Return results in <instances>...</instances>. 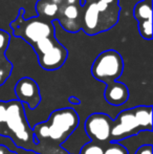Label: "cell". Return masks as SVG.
I'll return each instance as SVG.
<instances>
[{"label": "cell", "instance_id": "1", "mask_svg": "<svg viewBox=\"0 0 153 154\" xmlns=\"http://www.w3.org/2000/svg\"><path fill=\"white\" fill-rule=\"evenodd\" d=\"M79 122V116L72 108L55 110L46 122L39 123L33 128L34 142L38 143V138H50L54 142L63 144L77 129Z\"/></svg>", "mask_w": 153, "mask_h": 154}, {"label": "cell", "instance_id": "2", "mask_svg": "<svg viewBox=\"0 0 153 154\" xmlns=\"http://www.w3.org/2000/svg\"><path fill=\"white\" fill-rule=\"evenodd\" d=\"M23 12L24 10L20 8L19 16L11 24L15 36L23 38L31 45H34L42 39L55 37V27L49 21L40 17L24 20L22 15Z\"/></svg>", "mask_w": 153, "mask_h": 154}, {"label": "cell", "instance_id": "3", "mask_svg": "<svg viewBox=\"0 0 153 154\" xmlns=\"http://www.w3.org/2000/svg\"><path fill=\"white\" fill-rule=\"evenodd\" d=\"M123 70L124 61L122 56L113 49L101 53L91 66L92 77L106 85L116 81L122 75Z\"/></svg>", "mask_w": 153, "mask_h": 154}, {"label": "cell", "instance_id": "4", "mask_svg": "<svg viewBox=\"0 0 153 154\" xmlns=\"http://www.w3.org/2000/svg\"><path fill=\"white\" fill-rule=\"evenodd\" d=\"M5 125L17 142L29 143L33 137V130L26 122L23 104L18 100L6 102Z\"/></svg>", "mask_w": 153, "mask_h": 154}, {"label": "cell", "instance_id": "5", "mask_svg": "<svg viewBox=\"0 0 153 154\" xmlns=\"http://www.w3.org/2000/svg\"><path fill=\"white\" fill-rule=\"evenodd\" d=\"M139 132H142V129L134 118L133 108L125 109L118 114L115 121H112L110 140L111 142L120 143L121 140L133 136Z\"/></svg>", "mask_w": 153, "mask_h": 154}, {"label": "cell", "instance_id": "6", "mask_svg": "<svg viewBox=\"0 0 153 154\" xmlns=\"http://www.w3.org/2000/svg\"><path fill=\"white\" fill-rule=\"evenodd\" d=\"M112 120L101 112L92 113L85 121V132L92 142L105 143L110 140Z\"/></svg>", "mask_w": 153, "mask_h": 154}, {"label": "cell", "instance_id": "7", "mask_svg": "<svg viewBox=\"0 0 153 154\" xmlns=\"http://www.w3.org/2000/svg\"><path fill=\"white\" fill-rule=\"evenodd\" d=\"M15 93L22 104H26L29 109L34 110L41 102L40 89L37 82L31 78H22L16 83Z\"/></svg>", "mask_w": 153, "mask_h": 154}, {"label": "cell", "instance_id": "8", "mask_svg": "<svg viewBox=\"0 0 153 154\" xmlns=\"http://www.w3.org/2000/svg\"><path fill=\"white\" fill-rule=\"evenodd\" d=\"M67 56V49L58 42L48 51L39 56L38 61L40 66L45 70H57L64 65Z\"/></svg>", "mask_w": 153, "mask_h": 154}, {"label": "cell", "instance_id": "9", "mask_svg": "<svg viewBox=\"0 0 153 154\" xmlns=\"http://www.w3.org/2000/svg\"><path fill=\"white\" fill-rule=\"evenodd\" d=\"M83 22L82 27L84 29L86 34L88 35H96L101 32V21L100 15L96 8V1H92L85 4V8L83 11Z\"/></svg>", "mask_w": 153, "mask_h": 154}, {"label": "cell", "instance_id": "10", "mask_svg": "<svg viewBox=\"0 0 153 154\" xmlns=\"http://www.w3.org/2000/svg\"><path fill=\"white\" fill-rule=\"evenodd\" d=\"M106 102L113 106H121L125 104L129 99L128 87L121 82H112L106 86L104 92Z\"/></svg>", "mask_w": 153, "mask_h": 154}, {"label": "cell", "instance_id": "11", "mask_svg": "<svg viewBox=\"0 0 153 154\" xmlns=\"http://www.w3.org/2000/svg\"><path fill=\"white\" fill-rule=\"evenodd\" d=\"M134 118L142 131L152 130V107L151 106H137L133 108Z\"/></svg>", "mask_w": 153, "mask_h": 154}, {"label": "cell", "instance_id": "12", "mask_svg": "<svg viewBox=\"0 0 153 154\" xmlns=\"http://www.w3.org/2000/svg\"><path fill=\"white\" fill-rule=\"evenodd\" d=\"M36 10L40 18H44L50 22L54 19H58L60 8L53 3L50 0H39L36 4Z\"/></svg>", "mask_w": 153, "mask_h": 154}, {"label": "cell", "instance_id": "13", "mask_svg": "<svg viewBox=\"0 0 153 154\" xmlns=\"http://www.w3.org/2000/svg\"><path fill=\"white\" fill-rule=\"evenodd\" d=\"M133 16L137 21L152 19V4L148 0H143L135 4L133 8Z\"/></svg>", "mask_w": 153, "mask_h": 154}, {"label": "cell", "instance_id": "14", "mask_svg": "<svg viewBox=\"0 0 153 154\" xmlns=\"http://www.w3.org/2000/svg\"><path fill=\"white\" fill-rule=\"evenodd\" d=\"M59 42V41L56 39V37H50V38H45V39H42V40L38 41V42H36L34 45H32L34 48V51H36V54H37V56L43 55V54H45L46 51H48L49 49L51 48V47L55 46L57 43Z\"/></svg>", "mask_w": 153, "mask_h": 154}, {"label": "cell", "instance_id": "15", "mask_svg": "<svg viewBox=\"0 0 153 154\" xmlns=\"http://www.w3.org/2000/svg\"><path fill=\"white\" fill-rule=\"evenodd\" d=\"M139 31L141 36L146 40L152 39V19L139 22Z\"/></svg>", "mask_w": 153, "mask_h": 154}, {"label": "cell", "instance_id": "16", "mask_svg": "<svg viewBox=\"0 0 153 154\" xmlns=\"http://www.w3.org/2000/svg\"><path fill=\"white\" fill-rule=\"evenodd\" d=\"M104 154H129V151L118 142H110L104 149Z\"/></svg>", "mask_w": 153, "mask_h": 154}, {"label": "cell", "instance_id": "17", "mask_svg": "<svg viewBox=\"0 0 153 154\" xmlns=\"http://www.w3.org/2000/svg\"><path fill=\"white\" fill-rule=\"evenodd\" d=\"M81 154H104V149L98 143H89L82 148Z\"/></svg>", "mask_w": 153, "mask_h": 154}, {"label": "cell", "instance_id": "18", "mask_svg": "<svg viewBox=\"0 0 153 154\" xmlns=\"http://www.w3.org/2000/svg\"><path fill=\"white\" fill-rule=\"evenodd\" d=\"M12 67V63L6 61V60H4L3 64H0V85H2L6 81L8 75H11Z\"/></svg>", "mask_w": 153, "mask_h": 154}, {"label": "cell", "instance_id": "19", "mask_svg": "<svg viewBox=\"0 0 153 154\" xmlns=\"http://www.w3.org/2000/svg\"><path fill=\"white\" fill-rule=\"evenodd\" d=\"M10 43V35L3 29H0V54L4 53Z\"/></svg>", "mask_w": 153, "mask_h": 154}, {"label": "cell", "instance_id": "20", "mask_svg": "<svg viewBox=\"0 0 153 154\" xmlns=\"http://www.w3.org/2000/svg\"><path fill=\"white\" fill-rule=\"evenodd\" d=\"M152 152H153L152 145L147 144V145H142L141 147H139L134 154H152Z\"/></svg>", "mask_w": 153, "mask_h": 154}, {"label": "cell", "instance_id": "21", "mask_svg": "<svg viewBox=\"0 0 153 154\" xmlns=\"http://www.w3.org/2000/svg\"><path fill=\"white\" fill-rule=\"evenodd\" d=\"M6 120V102L0 101V126L4 125Z\"/></svg>", "mask_w": 153, "mask_h": 154}, {"label": "cell", "instance_id": "22", "mask_svg": "<svg viewBox=\"0 0 153 154\" xmlns=\"http://www.w3.org/2000/svg\"><path fill=\"white\" fill-rule=\"evenodd\" d=\"M68 101H69V103L74 104V105H80L81 104V101L76 97H68Z\"/></svg>", "mask_w": 153, "mask_h": 154}, {"label": "cell", "instance_id": "23", "mask_svg": "<svg viewBox=\"0 0 153 154\" xmlns=\"http://www.w3.org/2000/svg\"><path fill=\"white\" fill-rule=\"evenodd\" d=\"M50 1L53 2V3L57 4L60 8H63V6H65V0H50Z\"/></svg>", "mask_w": 153, "mask_h": 154}]
</instances>
